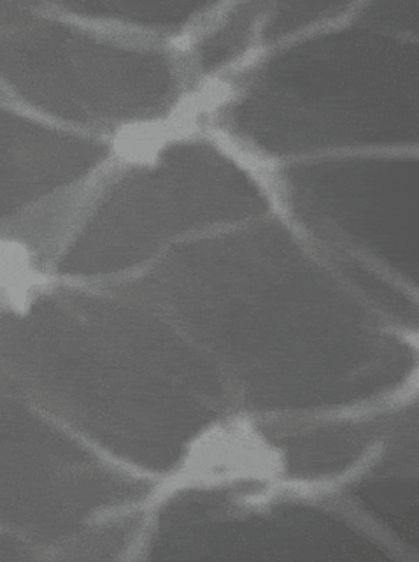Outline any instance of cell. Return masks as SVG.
I'll return each mask as SVG.
<instances>
[{"mask_svg":"<svg viewBox=\"0 0 419 562\" xmlns=\"http://www.w3.org/2000/svg\"><path fill=\"white\" fill-rule=\"evenodd\" d=\"M284 473L281 448L248 418L214 422L186 448L162 494L246 483H271Z\"/></svg>","mask_w":419,"mask_h":562,"instance_id":"6da1fadb","label":"cell"},{"mask_svg":"<svg viewBox=\"0 0 419 562\" xmlns=\"http://www.w3.org/2000/svg\"><path fill=\"white\" fill-rule=\"evenodd\" d=\"M0 304H2V303H0Z\"/></svg>","mask_w":419,"mask_h":562,"instance_id":"7a4b0ae2","label":"cell"}]
</instances>
